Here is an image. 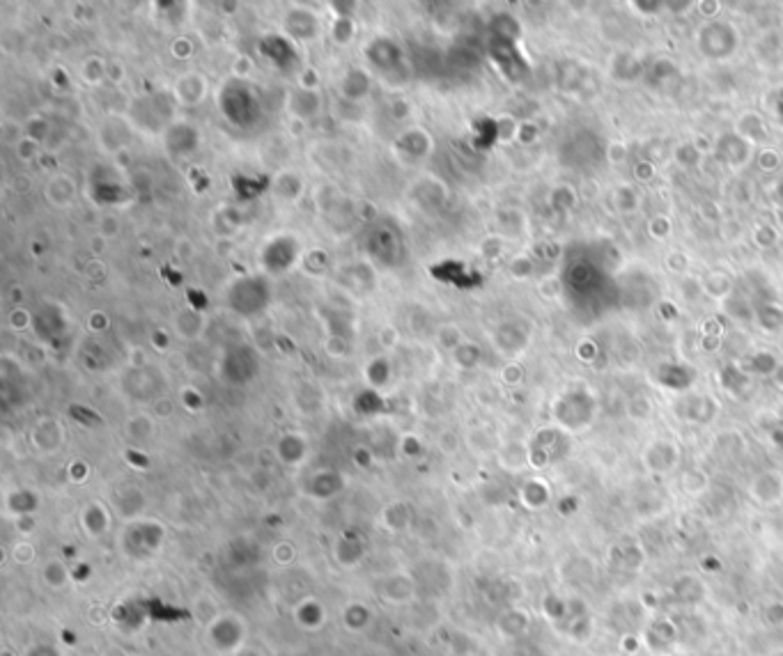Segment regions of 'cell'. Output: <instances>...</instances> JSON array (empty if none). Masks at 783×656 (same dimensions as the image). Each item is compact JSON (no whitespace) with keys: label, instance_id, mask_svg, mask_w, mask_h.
Wrapping results in <instances>:
<instances>
[{"label":"cell","instance_id":"cell-1","mask_svg":"<svg viewBox=\"0 0 783 656\" xmlns=\"http://www.w3.org/2000/svg\"><path fill=\"white\" fill-rule=\"evenodd\" d=\"M243 629L242 619L221 615L210 624V640L217 652H237L243 645Z\"/></svg>","mask_w":783,"mask_h":656},{"label":"cell","instance_id":"cell-2","mask_svg":"<svg viewBox=\"0 0 783 656\" xmlns=\"http://www.w3.org/2000/svg\"><path fill=\"white\" fill-rule=\"evenodd\" d=\"M44 576H46V581L54 587H62L67 583V578H70L67 567L62 562H49V565L44 567Z\"/></svg>","mask_w":783,"mask_h":656},{"label":"cell","instance_id":"cell-3","mask_svg":"<svg viewBox=\"0 0 783 656\" xmlns=\"http://www.w3.org/2000/svg\"><path fill=\"white\" fill-rule=\"evenodd\" d=\"M28 656H60V654L54 650V647L37 645V647H35V650H30V654H28Z\"/></svg>","mask_w":783,"mask_h":656}]
</instances>
